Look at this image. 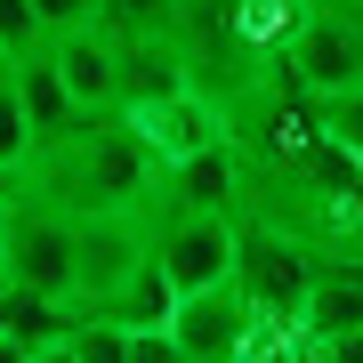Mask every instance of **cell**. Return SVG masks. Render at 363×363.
Segmentation results:
<instances>
[{"label":"cell","mask_w":363,"mask_h":363,"mask_svg":"<svg viewBox=\"0 0 363 363\" xmlns=\"http://www.w3.org/2000/svg\"><path fill=\"white\" fill-rule=\"evenodd\" d=\"M0 283L40 291V298H73V210L16 186V202L0 210Z\"/></svg>","instance_id":"4"},{"label":"cell","mask_w":363,"mask_h":363,"mask_svg":"<svg viewBox=\"0 0 363 363\" xmlns=\"http://www.w3.org/2000/svg\"><path fill=\"white\" fill-rule=\"evenodd\" d=\"M274 81L298 97H339L363 81V0H315L274 57Z\"/></svg>","instance_id":"3"},{"label":"cell","mask_w":363,"mask_h":363,"mask_svg":"<svg viewBox=\"0 0 363 363\" xmlns=\"http://www.w3.org/2000/svg\"><path fill=\"white\" fill-rule=\"evenodd\" d=\"M169 307H178L169 274L154 267V250H138V267L121 274V283L105 291V298H97L89 315H105V323H121V331H138V323H169Z\"/></svg>","instance_id":"10"},{"label":"cell","mask_w":363,"mask_h":363,"mask_svg":"<svg viewBox=\"0 0 363 363\" xmlns=\"http://www.w3.org/2000/svg\"><path fill=\"white\" fill-rule=\"evenodd\" d=\"M73 363H121V323H105V315H81L73 339H65Z\"/></svg>","instance_id":"15"},{"label":"cell","mask_w":363,"mask_h":363,"mask_svg":"<svg viewBox=\"0 0 363 363\" xmlns=\"http://www.w3.org/2000/svg\"><path fill=\"white\" fill-rule=\"evenodd\" d=\"M25 154H33V121H25V97H16L9 57H0V162H9V169H25Z\"/></svg>","instance_id":"14"},{"label":"cell","mask_w":363,"mask_h":363,"mask_svg":"<svg viewBox=\"0 0 363 363\" xmlns=\"http://www.w3.org/2000/svg\"><path fill=\"white\" fill-rule=\"evenodd\" d=\"M121 121L145 138V154H154V162H186V154H202V145H218V138L234 130L226 105L210 97V89H169V97L121 105Z\"/></svg>","instance_id":"6"},{"label":"cell","mask_w":363,"mask_h":363,"mask_svg":"<svg viewBox=\"0 0 363 363\" xmlns=\"http://www.w3.org/2000/svg\"><path fill=\"white\" fill-rule=\"evenodd\" d=\"M16 97H25V121H33V145H49L57 130H73V113H89V105H73V89L57 81L49 65V49H33V57H16Z\"/></svg>","instance_id":"11"},{"label":"cell","mask_w":363,"mask_h":363,"mask_svg":"<svg viewBox=\"0 0 363 363\" xmlns=\"http://www.w3.org/2000/svg\"><path fill=\"white\" fill-rule=\"evenodd\" d=\"M0 363H25V347H16V339H0Z\"/></svg>","instance_id":"20"},{"label":"cell","mask_w":363,"mask_h":363,"mask_svg":"<svg viewBox=\"0 0 363 363\" xmlns=\"http://www.w3.org/2000/svg\"><path fill=\"white\" fill-rule=\"evenodd\" d=\"M145 250L169 274V291H202L234 274V210H194V202H154L145 210Z\"/></svg>","instance_id":"5"},{"label":"cell","mask_w":363,"mask_h":363,"mask_svg":"<svg viewBox=\"0 0 363 363\" xmlns=\"http://www.w3.org/2000/svg\"><path fill=\"white\" fill-rule=\"evenodd\" d=\"M25 363H73V355H65V347H40V355H25Z\"/></svg>","instance_id":"19"},{"label":"cell","mask_w":363,"mask_h":363,"mask_svg":"<svg viewBox=\"0 0 363 363\" xmlns=\"http://www.w3.org/2000/svg\"><path fill=\"white\" fill-rule=\"evenodd\" d=\"M315 130L363 162V81H355V89H339V97H315Z\"/></svg>","instance_id":"13"},{"label":"cell","mask_w":363,"mask_h":363,"mask_svg":"<svg viewBox=\"0 0 363 363\" xmlns=\"http://www.w3.org/2000/svg\"><path fill=\"white\" fill-rule=\"evenodd\" d=\"M234 291L259 323H307V291H315V242L274 218L234 210Z\"/></svg>","instance_id":"2"},{"label":"cell","mask_w":363,"mask_h":363,"mask_svg":"<svg viewBox=\"0 0 363 363\" xmlns=\"http://www.w3.org/2000/svg\"><path fill=\"white\" fill-rule=\"evenodd\" d=\"M81 323V307L73 298H40V291H16V283H0V339H16L25 355L40 347H65Z\"/></svg>","instance_id":"9"},{"label":"cell","mask_w":363,"mask_h":363,"mask_svg":"<svg viewBox=\"0 0 363 363\" xmlns=\"http://www.w3.org/2000/svg\"><path fill=\"white\" fill-rule=\"evenodd\" d=\"M89 25L105 40H145V33H169V0H97Z\"/></svg>","instance_id":"12"},{"label":"cell","mask_w":363,"mask_h":363,"mask_svg":"<svg viewBox=\"0 0 363 363\" xmlns=\"http://www.w3.org/2000/svg\"><path fill=\"white\" fill-rule=\"evenodd\" d=\"M40 40H49V33H40L33 0H0V57H9V65H16V57H33Z\"/></svg>","instance_id":"16"},{"label":"cell","mask_w":363,"mask_h":363,"mask_svg":"<svg viewBox=\"0 0 363 363\" xmlns=\"http://www.w3.org/2000/svg\"><path fill=\"white\" fill-rule=\"evenodd\" d=\"M9 202H16V169L0 162V210H9Z\"/></svg>","instance_id":"18"},{"label":"cell","mask_w":363,"mask_h":363,"mask_svg":"<svg viewBox=\"0 0 363 363\" xmlns=\"http://www.w3.org/2000/svg\"><path fill=\"white\" fill-rule=\"evenodd\" d=\"M40 49H49L57 81L73 89V105H113V40L97 25H65V33L40 40Z\"/></svg>","instance_id":"8"},{"label":"cell","mask_w":363,"mask_h":363,"mask_svg":"<svg viewBox=\"0 0 363 363\" xmlns=\"http://www.w3.org/2000/svg\"><path fill=\"white\" fill-rule=\"evenodd\" d=\"M16 186L73 210V218H145L162 202V162L121 121V105H89V113H73V130L25 154Z\"/></svg>","instance_id":"1"},{"label":"cell","mask_w":363,"mask_h":363,"mask_svg":"<svg viewBox=\"0 0 363 363\" xmlns=\"http://www.w3.org/2000/svg\"><path fill=\"white\" fill-rule=\"evenodd\" d=\"M33 16H40V33H65V25H89L97 0H33Z\"/></svg>","instance_id":"17"},{"label":"cell","mask_w":363,"mask_h":363,"mask_svg":"<svg viewBox=\"0 0 363 363\" xmlns=\"http://www.w3.org/2000/svg\"><path fill=\"white\" fill-rule=\"evenodd\" d=\"M242 331H250V307L234 291V274L226 283H202V291H178V307H169L178 363H234L242 355Z\"/></svg>","instance_id":"7"}]
</instances>
